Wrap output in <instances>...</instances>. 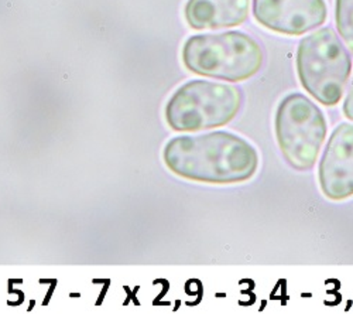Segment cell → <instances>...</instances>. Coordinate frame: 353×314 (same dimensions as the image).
Instances as JSON below:
<instances>
[{"label":"cell","instance_id":"cell-9","mask_svg":"<svg viewBox=\"0 0 353 314\" xmlns=\"http://www.w3.org/2000/svg\"><path fill=\"white\" fill-rule=\"evenodd\" d=\"M335 23L339 37L353 55V0H336Z\"/></svg>","mask_w":353,"mask_h":314},{"label":"cell","instance_id":"cell-7","mask_svg":"<svg viewBox=\"0 0 353 314\" xmlns=\"http://www.w3.org/2000/svg\"><path fill=\"white\" fill-rule=\"evenodd\" d=\"M319 187L332 202L353 197V125H338L318 167Z\"/></svg>","mask_w":353,"mask_h":314},{"label":"cell","instance_id":"cell-10","mask_svg":"<svg viewBox=\"0 0 353 314\" xmlns=\"http://www.w3.org/2000/svg\"><path fill=\"white\" fill-rule=\"evenodd\" d=\"M342 110H343V115L353 122V78H352V82H350V87H349V91H347V95L343 101V106H342Z\"/></svg>","mask_w":353,"mask_h":314},{"label":"cell","instance_id":"cell-5","mask_svg":"<svg viewBox=\"0 0 353 314\" xmlns=\"http://www.w3.org/2000/svg\"><path fill=\"white\" fill-rule=\"evenodd\" d=\"M274 129L285 161L294 170H311L328 133L327 119L316 104L300 92L287 95L277 106Z\"/></svg>","mask_w":353,"mask_h":314},{"label":"cell","instance_id":"cell-4","mask_svg":"<svg viewBox=\"0 0 353 314\" xmlns=\"http://www.w3.org/2000/svg\"><path fill=\"white\" fill-rule=\"evenodd\" d=\"M243 104L242 90L230 84L192 79L165 105V122L175 132H201L228 125Z\"/></svg>","mask_w":353,"mask_h":314},{"label":"cell","instance_id":"cell-3","mask_svg":"<svg viewBox=\"0 0 353 314\" xmlns=\"http://www.w3.org/2000/svg\"><path fill=\"white\" fill-rule=\"evenodd\" d=\"M296 67L303 88L319 104L335 106L347 85L352 59L331 27L305 36L297 48Z\"/></svg>","mask_w":353,"mask_h":314},{"label":"cell","instance_id":"cell-8","mask_svg":"<svg viewBox=\"0 0 353 314\" xmlns=\"http://www.w3.org/2000/svg\"><path fill=\"white\" fill-rule=\"evenodd\" d=\"M250 0H188L184 16L194 30H218L243 24Z\"/></svg>","mask_w":353,"mask_h":314},{"label":"cell","instance_id":"cell-2","mask_svg":"<svg viewBox=\"0 0 353 314\" xmlns=\"http://www.w3.org/2000/svg\"><path fill=\"white\" fill-rule=\"evenodd\" d=\"M181 57L192 74L230 82L254 77L264 63L261 46L243 32L191 36L184 43Z\"/></svg>","mask_w":353,"mask_h":314},{"label":"cell","instance_id":"cell-6","mask_svg":"<svg viewBox=\"0 0 353 314\" xmlns=\"http://www.w3.org/2000/svg\"><path fill=\"white\" fill-rule=\"evenodd\" d=\"M259 24L284 36H303L327 21L325 0H253Z\"/></svg>","mask_w":353,"mask_h":314},{"label":"cell","instance_id":"cell-1","mask_svg":"<svg viewBox=\"0 0 353 314\" xmlns=\"http://www.w3.org/2000/svg\"><path fill=\"white\" fill-rule=\"evenodd\" d=\"M167 168L185 180L236 184L250 180L259 168V153L238 135L215 130L170 139L163 152Z\"/></svg>","mask_w":353,"mask_h":314}]
</instances>
